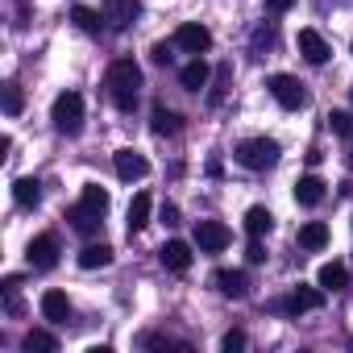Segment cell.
I'll list each match as a JSON object with an SVG mask.
<instances>
[{
	"label": "cell",
	"instance_id": "7a4b0ae2",
	"mask_svg": "<svg viewBox=\"0 0 353 353\" xmlns=\"http://www.w3.org/2000/svg\"><path fill=\"white\" fill-rule=\"evenodd\" d=\"M50 121H54L59 133L75 137V133L83 129V96H79V92H63V96H54V104H50Z\"/></svg>",
	"mask_w": 353,
	"mask_h": 353
},
{
	"label": "cell",
	"instance_id": "ac0fdd59",
	"mask_svg": "<svg viewBox=\"0 0 353 353\" xmlns=\"http://www.w3.org/2000/svg\"><path fill=\"white\" fill-rule=\"evenodd\" d=\"M67 221H71L75 233H96V229H100V212H92L88 204H75V208L67 212Z\"/></svg>",
	"mask_w": 353,
	"mask_h": 353
},
{
	"label": "cell",
	"instance_id": "836d02e7",
	"mask_svg": "<svg viewBox=\"0 0 353 353\" xmlns=\"http://www.w3.org/2000/svg\"><path fill=\"white\" fill-rule=\"evenodd\" d=\"M150 54H154V63H170V46H166V42H158Z\"/></svg>",
	"mask_w": 353,
	"mask_h": 353
},
{
	"label": "cell",
	"instance_id": "6da1fadb",
	"mask_svg": "<svg viewBox=\"0 0 353 353\" xmlns=\"http://www.w3.org/2000/svg\"><path fill=\"white\" fill-rule=\"evenodd\" d=\"M108 96H112V104L121 108V112H133V104H137V92H141V67L133 63V59H117L112 67H108Z\"/></svg>",
	"mask_w": 353,
	"mask_h": 353
},
{
	"label": "cell",
	"instance_id": "e575fe53",
	"mask_svg": "<svg viewBox=\"0 0 353 353\" xmlns=\"http://www.w3.org/2000/svg\"><path fill=\"white\" fill-rule=\"evenodd\" d=\"M291 5H295V0H266V9H270V13H287Z\"/></svg>",
	"mask_w": 353,
	"mask_h": 353
},
{
	"label": "cell",
	"instance_id": "f546056e",
	"mask_svg": "<svg viewBox=\"0 0 353 353\" xmlns=\"http://www.w3.org/2000/svg\"><path fill=\"white\" fill-rule=\"evenodd\" d=\"M229 75H233V67L225 63V67L216 71V88H212V96H208V104H212V108H216V104L225 100V88H229Z\"/></svg>",
	"mask_w": 353,
	"mask_h": 353
},
{
	"label": "cell",
	"instance_id": "d6a6232c",
	"mask_svg": "<svg viewBox=\"0 0 353 353\" xmlns=\"http://www.w3.org/2000/svg\"><path fill=\"white\" fill-rule=\"evenodd\" d=\"M245 262H254V266H258V262H266V250L258 245V237L250 241V250H245Z\"/></svg>",
	"mask_w": 353,
	"mask_h": 353
},
{
	"label": "cell",
	"instance_id": "ba28073f",
	"mask_svg": "<svg viewBox=\"0 0 353 353\" xmlns=\"http://www.w3.org/2000/svg\"><path fill=\"white\" fill-rule=\"evenodd\" d=\"M229 241H233V233H229L221 221H200V225H196V245H200L204 254H221Z\"/></svg>",
	"mask_w": 353,
	"mask_h": 353
},
{
	"label": "cell",
	"instance_id": "d6986e66",
	"mask_svg": "<svg viewBox=\"0 0 353 353\" xmlns=\"http://www.w3.org/2000/svg\"><path fill=\"white\" fill-rule=\"evenodd\" d=\"M179 79H183L188 92H200V88L208 83V63H204V59H192V63L179 71Z\"/></svg>",
	"mask_w": 353,
	"mask_h": 353
},
{
	"label": "cell",
	"instance_id": "ffe728a7",
	"mask_svg": "<svg viewBox=\"0 0 353 353\" xmlns=\"http://www.w3.org/2000/svg\"><path fill=\"white\" fill-rule=\"evenodd\" d=\"M150 225V196L145 192H137L133 196V204H129V233H141Z\"/></svg>",
	"mask_w": 353,
	"mask_h": 353
},
{
	"label": "cell",
	"instance_id": "9a60e30c",
	"mask_svg": "<svg viewBox=\"0 0 353 353\" xmlns=\"http://www.w3.org/2000/svg\"><path fill=\"white\" fill-rule=\"evenodd\" d=\"M295 200H299L303 208H316V204L324 200V179H320V174H303V179L295 183Z\"/></svg>",
	"mask_w": 353,
	"mask_h": 353
},
{
	"label": "cell",
	"instance_id": "d590c367",
	"mask_svg": "<svg viewBox=\"0 0 353 353\" xmlns=\"http://www.w3.org/2000/svg\"><path fill=\"white\" fill-rule=\"evenodd\" d=\"M162 221H166V225H179V208L166 204V208H162Z\"/></svg>",
	"mask_w": 353,
	"mask_h": 353
},
{
	"label": "cell",
	"instance_id": "4fadbf2b",
	"mask_svg": "<svg viewBox=\"0 0 353 353\" xmlns=\"http://www.w3.org/2000/svg\"><path fill=\"white\" fill-rule=\"evenodd\" d=\"M150 129L158 133V137H174L183 129V117L174 112V108H166V104H154V112H150Z\"/></svg>",
	"mask_w": 353,
	"mask_h": 353
},
{
	"label": "cell",
	"instance_id": "d4e9b609",
	"mask_svg": "<svg viewBox=\"0 0 353 353\" xmlns=\"http://www.w3.org/2000/svg\"><path fill=\"white\" fill-rule=\"evenodd\" d=\"M270 225H274V216H270L266 208H250V212H245V233H250V237L270 233Z\"/></svg>",
	"mask_w": 353,
	"mask_h": 353
},
{
	"label": "cell",
	"instance_id": "7c38bea8",
	"mask_svg": "<svg viewBox=\"0 0 353 353\" xmlns=\"http://www.w3.org/2000/svg\"><path fill=\"white\" fill-rule=\"evenodd\" d=\"M299 54H303L312 67H320V63H328L332 50H328V42H324L316 30H299Z\"/></svg>",
	"mask_w": 353,
	"mask_h": 353
},
{
	"label": "cell",
	"instance_id": "9c48e42d",
	"mask_svg": "<svg viewBox=\"0 0 353 353\" xmlns=\"http://www.w3.org/2000/svg\"><path fill=\"white\" fill-rule=\"evenodd\" d=\"M112 166H117V174H121L125 183H133V179H145V174H150V162H145L137 150H117Z\"/></svg>",
	"mask_w": 353,
	"mask_h": 353
},
{
	"label": "cell",
	"instance_id": "5bb4252c",
	"mask_svg": "<svg viewBox=\"0 0 353 353\" xmlns=\"http://www.w3.org/2000/svg\"><path fill=\"white\" fill-rule=\"evenodd\" d=\"M212 283H216V291H221V295H229V299H241V295L250 291V279H245L241 270H216V279H212Z\"/></svg>",
	"mask_w": 353,
	"mask_h": 353
},
{
	"label": "cell",
	"instance_id": "83f0119b",
	"mask_svg": "<svg viewBox=\"0 0 353 353\" xmlns=\"http://www.w3.org/2000/svg\"><path fill=\"white\" fill-rule=\"evenodd\" d=\"M328 129L336 133V137H345V141H353V112H328Z\"/></svg>",
	"mask_w": 353,
	"mask_h": 353
},
{
	"label": "cell",
	"instance_id": "4316f807",
	"mask_svg": "<svg viewBox=\"0 0 353 353\" xmlns=\"http://www.w3.org/2000/svg\"><path fill=\"white\" fill-rule=\"evenodd\" d=\"M79 204H88L92 212H100V216H104V212H108V192H104L100 183H88V188H83V196H79Z\"/></svg>",
	"mask_w": 353,
	"mask_h": 353
},
{
	"label": "cell",
	"instance_id": "8fae6325",
	"mask_svg": "<svg viewBox=\"0 0 353 353\" xmlns=\"http://www.w3.org/2000/svg\"><path fill=\"white\" fill-rule=\"evenodd\" d=\"M158 258H162V266H166V270L183 274V270L192 266V245H188V241H166V245L158 250Z\"/></svg>",
	"mask_w": 353,
	"mask_h": 353
},
{
	"label": "cell",
	"instance_id": "603a6c76",
	"mask_svg": "<svg viewBox=\"0 0 353 353\" xmlns=\"http://www.w3.org/2000/svg\"><path fill=\"white\" fill-rule=\"evenodd\" d=\"M71 21H75L83 34H100V26H104V17H100L96 9H88V5H75V9H71Z\"/></svg>",
	"mask_w": 353,
	"mask_h": 353
},
{
	"label": "cell",
	"instance_id": "e0dca14e",
	"mask_svg": "<svg viewBox=\"0 0 353 353\" xmlns=\"http://www.w3.org/2000/svg\"><path fill=\"white\" fill-rule=\"evenodd\" d=\"M13 200H17V208H38L42 183H38V179H17V183H13Z\"/></svg>",
	"mask_w": 353,
	"mask_h": 353
},
{
	"label": "cell",
	"instance_id": "5b68a950",
	"mask_svg": "<svg viewBox=\"0 0 353 353\" xmlns=\"http://www.w3.org/2000/svg\"><path fill=\"white\" fill-rule=\"evenodd\" d=\"M26 258H30L34 270H54V266H59V237H54V233H38V237L30 241Z\"/></svg>",
	"mask_w": 353,
	"mask_h": 353
},
{
	"label": "cell",
	"instance_id": "277c9868",
	"mask_svg": "<svg viewBox=\"0 0 353 353\" xmlns=\"http://www.w3.org/2000/svg\"><path fill=\"white\" fill-rule=\"evenodd\" d=\"M266 88H270V96H274L283 108H291V112L307 104V92H303V83H299L295 75H283V71H279V75L266 79Z\"/></svg>",
	"mask_w": 353,
	"mask_h": 353
},
{
	"label": "cell",
	"instance_id": "7402d4cb",
	"mask_svg": "<svg viewBox=\"0 0 353 353\" xmlns=\"http://www.w3.org/2000/svg\"><path fill=\"white\" fill-rule=\"evenodd\" d=\"M320 287H324V291H341V287H349V270H345L341 262H324V266H320Z\"/></svg>",
	"mask_w": 353,
	"mask_h": 353
},
{
	"label": "cell",
	"instance_id": "8992f818",
	"mask_svg": "<svg viewBox=\"0 0 353 353\" xmlns=\"http://www.w3.org/2000/svg\"><path fill=\"white\" fill-rule=\"evenodd\" d=\"M137 17H141V0H104V21H108V30L125 34Z\"/></svg>",
	"mask_w": 353,
	"mask_h": 353
},
{
	"label": "cell",
	"instance_id": "cb8c5ba5",
	"mask_svg": "<svg viewBox=\"0 0 353 353\" xmlns=\"http://www.w3.org/2000/svg\"><path fill=\"white\" fill-rule=\"evenodd\" d=\"M21 345H26L30 353H54V349H59V341H54V336H50L46 328H30Z\"/></svg>",
	"mask_w": 353,
	"mask_h": 353
},
{
	"label": "cell",
	"instance_id": "2e32d148",
	"mask_svg": "<svg viewBox=\"0 0 353 353\" xmlns=\"http://www.w3.org/2000/svg\"><path fill=\"white\" fill-rule=\"evenodd\" d=\"M42 316L54 320V324H63V320L71 316V299H67L63 291H46V295H42Z\"/></svg>",
	"mask_w": 353,
	"mask_h": 353
},
{
	"label": "cell",
	"instance_id": "f1b7e54d",
	"mask_svg": "<svg viewBox=\"0 0 353 353\" xmlns=\"http://www.w3.org/2000/svg\"><path fill=\"white\" fill-rule=\"evenodd\" d=\"M21 108H26L21 88H17V83H5V112H9V117H21Z\"/></svg>",
	"mask_w": 353,
	"mask_h": 353
},
{
	"label": "cell",
	"instance_id": "4dcf8cb0",
	"mask_svg": "<svg viewBox=\"0 0 353 353\" xmlns=\"http://www.w3.org/2000/svg\"><path fill=\"white\" fill-rule=\"evenodd\" d=\"M221 349H225V353H241V349H245V332H237V328H233V332H225Z\"/></svg>",
	"mask_w": 353,
	"mask_h": 353
},
{
	"label": "cell",
	"instance_id": "44dd1931",
	"mask_svg": "<svg viewBox=\"0 0 353 353\" xmlns=\"http://www.w3.org/2000/svg\"><path fill=\"white\" fill-rule=\"evenodd\" d=\"M324 245H328V225L312 221L299 229V250H324Z\"/></svg>",
	"mask_w": 353,
	"mask_h": 353
},
{
	"label": "cell",
	"instance_id": "52a82bcc",
	"mask_svg": "<svg viewBox=\"0 0 353 353\" xmlns=\"http://www.w3.org/2000/svg\"><path fill=\"white\" fill-rule=\"evenodd\" d=\"M174 46L188 50V54H204V50L212 46V34H208V26H200V21H183L179 30H174Z\"/></svg>",
	"mask_w": 353,
	"mask_h": 353
},
{
	"label": "cell",
	"instance_id": "30bf717a",
	"mask_svg": "<svg viewBox=\"0 0 353 353\" xmlns=\"http://www.w3.org/2000/svg\"><path fill=\"white\" fill-rule=\"evenodd\" d=\"M320 303H324V287H295V295L287 303H279V307L291 312V316H299V312H316Z\"/></svg>",
	"mask_w": 353,
	"mask_h": 353
},
{
	"label": "cell",
	"instance_id": "8d00e7d4",
	"mask_svg": "<svg viewBox=\"0 0 353 353\" xmlns=\"http://www.w3.org/2000/svg\"><path fill=\"white\" fill-rule=\"evenodd\" d=\"M349 166H353V158H349Z\"/></svg>",
	"mask_w": 353,
	"mask_h": 353
},
{
	"label": "cell",
	"instance_id": "3957f363",
	"mask_svg": "<svg viewBox=\"0 0 353 353\" xmlns=\"http://www.w3.org/2000/svg\"><path fill=\"white\" fill-rule=\"evenodd\" d=\"M233 158H237L245 170H270V166L279 162V141H274V137H245Z\"/></svg>",
	"mask_w": 353,
	"mask_h": 353
},
{
	"label": "cell",
	"instance_id": "484cf974",
	"mask_svg": "<svg viewBox=\"0 0 353 353\" xmlns=\"http://www.w3.org/2000/svg\"><path fill=\"white\" fill-rule=\"evenodd\" d=\"M112 262V250L108 245H88L83 254H79V266L83 270H100V266H108Z\"/></svg>",
	"mask_w": 353,
	"mask_h": 353
},
{
	"label": "cell",
	"instance_id": "1f68e13d",
	"mask_svg": "<svg viewBox=\"0 0 353 353\" xmlns=\"http://www.w3.org/2000/svg\"><path fill=\"white\" fill-rule=\"evenodd\" d=\"M254 46L262 50V46H274V26H262L258 34H254Z\"/></svg>",
	"mask_w": 353,
	"mask_h": 353
}]
</instances>
